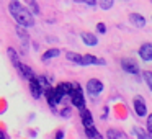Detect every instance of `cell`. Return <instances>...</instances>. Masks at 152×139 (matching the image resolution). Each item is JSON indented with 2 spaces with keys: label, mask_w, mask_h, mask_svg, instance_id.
I'll return each instance as SVG.
<instances>
[{
  "label": "cell",
  "mask_w": 152,
  "mask_h": 139,
  "mask_svg": "<svg viewBox=\"0 0 152 139\" xmlns=\"http://www.w3.org/2000/svg\"><path fill=\"white\" fill-rule=\"evenodd\" d=\"M8 10H10L12 17L18 21V25H20V26H26V28L28 26H34V17H33V13H31L26 7H23L20 2H17V0L10 2V4H8Z\"/></svg>",
  "instance_id": "6da1fadb"
},
{
  "label": "cell",
  "mask_w": 152,
  "mask_h": 139,
  "mask_svg": "<svg viewBox=\"0 0 152 139\" xmlns=\"http://www.w3.org/2000/svg\"><path fill=\"white\" fill-rule=\"evenodd\" d=\"M144 79H145V82H147L149 89L152 90V72H151V70H145V72H144Z\"/></svg>",
  "instance_id": "2e32d148"
},
{
  "label": "cell",
  "mask_w": 152,
  "mask_h": 139,
  "mask_svg": "<svg viewBox=\"0 0 152 139\" xmlns=\"http://www.w3.org/2000/svg\"><path fill=\"white\" fill-rule=\"evenodd\" d=\"M129 20H131L132 23L136 25V26H139V28L145 26V20H144V17H141L139 13H131V17H129Z\"/></svg>",
  "instance_id": "8fae6325"
},
{
  "label": "cell",
  "mask_w": 152,
  "mask_h": 139,
  "mask_svg": "<svg viewBox=\"0 0 152 139\" xmlns=\"http://www.w3.org/2000/svg\"><path fill=\"white\" fill-rule=\"evenodd\" d=\"M74 90L70 93V100H72V105H75L80 111L85 110V98H83V93H82V89H80L79 83H72Z\"/></svg>",
  "instance_id": "3957f363"
},
{
  "label": "cell",
  "mask_w": 152,
  "mask_h": 139,
  "mask_svg": "<svg viewBox=\"0 0 152 139\" xmlns=\"http://www.w3.org/2000/svg\"><path fill=\"white\" fill-rule=\"evenodd\" d=\"M17 34L21 38L23 41H28V34H26V31L23 30V26H17Z\"/></svg>",
  "instance_id": "9a60e30c"
},
{
  "label": "cell",
  "mask_w": 152,
  "mask_h": 139,
  "mask_svg": "<svg viewBox=\"0 0 152 139\" xmlns=\"http://www.w3.org/2000/svg\"><path fill=\"white\" fill-rule=\"evenodd\" d=\"M30 5H31V7H33V10H34V12H36V13H39V8H38V5H36V4H34V2H31V4H30Z\"/></svg>",
  "instance_id": "7402d4cb"
},
{
  "label": "cell",
  "mask_w": 152,
  "mask_h": 139,
  "mask_svg": "<svg viewBox=\"0 0 152 139\" xmlns=\"http://www.w3.org/2000/svg\"><path fill=\"white\" fill-rule=\"evenodd\" d=\"M139 56L144 61H152V43H144L139 48Z\"/></svg>",
  "instance_id": "ba28073f"
},
{
  "label": "cell",
  "mask_w": 152,
  "mask_h": 139,
  "mask_svg": "<svg viewBox=\"0 0 152 139\" xmlns=\"http://www.w3.org/2000/svg\"><path fill=\"white\" fill-rule=\"evenodd\" d=\"M147 131H149V134H152V115H149V118H147Z\"/></svg>",
  "instance_id": "d6986e66"
},
{
  "label": "cell",
  "mask_w": 152,
  "mask_h": 139,
  "mask_svg": "<svg viewBox=\"0 0 152 139\" xmlns=\"http://www.w3.org/2000/svg\"><path fill=\"white\" fill-rule=\"evenodd\" d=\"M0 138H2V139H7V134H5L4 131H2V132H0Z\"/></svg>",
  "instance_id": "cb8c5ba5"
},
{
  "label": "cell",
  "mask_w": 152,
  "mask_h": 139,
  "mask_svg": "<svg viewBox=\"0 0 152 139\" xmlns=\"http://www.w3.org/2000/svg\"><path fill=\"white\" fill-rule=\"evenodd\" d=\"M87 92H88L92 97L100 95V93L103 92V83L100 82V80H96V79L88 80V82H87Z\"/></svg>",
  "instance_id": "277c9868"
},
{
  "label": "cell",
  "mask_w": 152,
  "mask_h": 139,
  "mask_svg": "<svg viewBox=\"0 0 152 139\" xmlns=\"http://www.w3.org/2000/svg\"><path fill=\"white\" fill-rule=\"evenodd\" d=\"M30 90H31V95L34 97V98H39L41 95H43L44 89L41 87L39 80H38V77H34L33 80H30Z\"/></svg>",
  "instance_id": "52a82bcc"
},
{
  "label": "cell",
  "mask_w": 152,
  "mask_h": 139,
  "mask_svg": "<svg viewBox=\"0 0 152 139\" xmlns=\"http://www.w3.org/2000/svg\"><path fill=\"white\" fill-rule=\"evenodd\" d=\"M80 36H82L83 43H85L87 46H96V44H98V40H96V36H95V34H92V33H87V31H83Z\"/></svg>",
  "instance_id": "30bf717a"
},
{
  "label": "cell",
  "mask_w": 152,
  "mask_h": 139,
  "mask_svg": "<svg viewBox=\"0 0 152 139\" xmlns=\"http://www.w3.org/2000/svg\"><path fill=\"white\" fill-rule=\"evenodd\" d=\"M134 111L137 116H145L147 115V106L142 97H136L134 98Z\"/></svg>",
  "instance_id": "8992f818"
},
{
  "label": "cell",
  "mask_w": 152,
  "mask_h": 139,
  "mask_svg": "<svg viewBox=\"0 0 152 139\" xmlns=\"http://www.w3.org/2000/svg\"><path fill=\"white\" fill-rule=\"evenodd\" d=\"M80 116H82V124L85 129H90L93 128V118L92 115H90L88 110H83V111H80Z\"/></svg>",
  "instance_id": "9c48e42d"
},
{
  "label": "cell",
  "mask_w": 152,
  "mask_h": 139,
  "mask_svg": "<svg viewBox=\"0 0 152 139\" xmlns=\"http://www.w3.org/2000/svg\"><path fill=\"white\" fill-rule=\"evenodd\" d=\"M136 134H137V138H139V139H152V138H149V136L145 134V132H142L141 129H137V128H136Z\"/></svg>",
  "instance_id": "e0dca14e"
},
{
  "label": "cell",
  "mask_w": 152,
  "mask_h": 139,
  "mask_svg": "<svg viewBox=\"0 0 152 139\" xmlns=\"http://www.w3.org/2000/svg\"><path fill=\"white\" fill-rule=\"evenodd\" d=\"M61 115H62V116H70V110L69 108L62 110V111H61Z\"/></svg>",
  "instance_id": "44dd1931"
},
{
  "label": "cell",
  "mask_w": 152,
  "mask_h": 139,
  "mask_svg": "<svg viewBox=\"0 0 152 139\" xmlns=\"http://www.w3.org/2000/svg\"><path fill=\"white\" fill-rule=\"evenodd\" d=\"M59 54H61L59 49H49L48 53L43 54V61H48V59H51V57H57Z\"/></svg>",
  "instance_id": "4fadbf2b"
},
{
  "label": "cell",
  "mask_w": 152,
  "mask_h": 139,
  "mask_svg": "<svg viewBox=\"0 0 152 139\" xmlns=\"http://www.w3.org/2000/svg\"><path fill=\"white\" fill-rule=\"evenodd\" d=\"M121 67H123V70H126V72H129V74H139V66L136 64V61L134 59H129V57H124V59L121 61Z\"/></svg>",
  "instance_id": "5b68a950"
},
{
  "label": "cell",
  "mask_w": 152,
  "mask_h": 139,
  "mask_svg": "<svg viewBox=\"0 0 152 139\" xmlns=\"http://www.w3.org/2000/svg\"><path fill=\"white\" fill-rule=\"evenodd\" d=\"M106 138L108 139H121V136H119V132L115 131V129H108V131H106Z\"/></svg>",
  "instance_id": "5bb4252c"
},
{
  "label": "cell",
  "mask_w": 152,
  "mask_h": 139,
  "mask_svg": "<svg viewBox=\"0 0 152 139\" xmlns=\"http://www.w3.org/2000/svg\"><path fill=\"white\" fill-rule=\"evenodd\" d=\"M62 138H64V132L59 131V132H57V139H62Z\"/></svg>",
  "instance_id": "603a6c76"
},
{
  "label": "cell",
  "mask_w": 152,
  "mask_h": 139,
  "mask_svg": "<svg viewBox=\"0 0 152 139\" xmlns=\"http://www.w3.org/2000/svg\"><path fill=\"white\" fill-rule=\"evenodd\" d=\"M100 7H102L103 10H108V8L113 7V2H111V0H108V2H102V4H100Z\"/></svg>",
  "instance_id": "ac0fdd59"
},
{
  "label": "cell",
  "mask_w": 152,
  "mask_h": 139,
  "mask_svg": "<svg viewBox=\"0 0 152 139\" xmlns=\"http://www.w3.org/2000/svg\"><path fill=\"white\" fill-rule=\"evenodd\" d=\"M67 59L77 62L79 66H92V64H105V59H96L95 56H79L75 53H67Z\"/></svg>",
  "instance_id": "7a4b0ae2"
},
{
  "label": "cell",
  "mask_w": 152,
  "mask_h": 139,
  "mask_svg": "<svg viewBox=\"0 0 152 139\" xmlns=\"http://www.w3.org/2000/svg\"><path fill=\"white\" fill-rule=\"evenodd\" d=\"M85 134L88 139H103V136L96 131L95 128H90V129H85Z\"/></svg>",
  "instance_id": "7c38bea8"
},
{
  "label": "cell",
  "mask_w": 152,
  "mask_h": 139,
  "mask_svg": "<svg viewBox=\"0 0 152 139\" xmlns=\"http://www.w3.org/2000/svg\"><path fill=\"white\" fill-rule=\"evenodd\" d=\"M96 30H98L100 33H105V31H106V26H105L103 23H98V25H96Z\"/></svg>",
  "instance_id": "ffe728a7"
}]
</instances>
